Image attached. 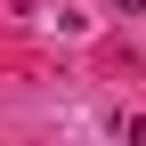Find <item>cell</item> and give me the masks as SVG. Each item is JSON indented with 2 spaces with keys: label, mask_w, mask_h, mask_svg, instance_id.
Segmentation results:
<instances>
[{
  "label": "cell",
  "mask_w": 146,
  "mask_h": 146,
  "mask_svg": "<svg viewBox=\"0 0 146 146\" xmlns=\"http://www.w3.org/2000/svg\"><path fill=\"white\" fill-rule=\"evenodd\" d=\"M114 8H122V16H130V8H146V0H114Z\"/></svg>",
  "instance_id": "cell-1"
}]
</instances>
